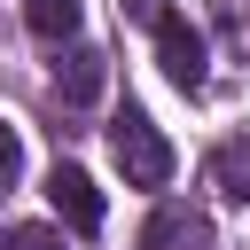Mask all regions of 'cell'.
<instances>
[{
    "label": "cell",
    "mask_w": 250,
    "mask_h": 250,
    "mask_svg": "<svg viewBox=\"0 0 250 250\" xmlns=\"http://www.w3.org/2000/svg\"><path fill=\"white\" fill-rule=\"evenodd\" d=\"M211 23H219L242 55H250V0H211Z\"/></svg>",
    "instance_id": "8"
},
{
    "label": "cell",
    "mask_w": 250,
    "mask_h": 250,
    "mask_svg": "<svg viewBox=\"0 0 250 250\" xmlns=\"http://www.w3.org/2000/svg\"><path fill=\"white\" fill-rule=\"evenodd\" d=\"M109 156H117V172H125L133 188H164V180H172V141H164L141 109H117V117H109Z\"/></svg>",
    "instance_id": "1"
},
{
    "label": "cell",
    "mask_w": 250,
    "mask_h": 250,
    "mask_svg": "<svg viewBox=\"0 0 250 250\" xmlns=\"http://www.w3.org/2000/svg\"><path fill=\"white\" fill-rule=\"evenodd\" d=\"M23 180V141H16V125H0V188H16Z\"/></svg>",
    "instance_id": "9"
},
{
    "label": "cell",
    "mask_w": 250,
    "mask_h": 250,
    "mask_svg": "<svg viewBox=\"0 0 250 250\" xmlns=\"http://www.w3.org/2000/svg\"><path fill=\"white\" fill-rule=\"evenodd\" d=\"M141 250H211V219L188 203H156L141 227Z\"/></svg>",
    "instance_id": "4"
},
{
    "label": "cell",
    "mask_w": 250,
    "mask_h": 250,
    "mask_svg": "<svg viewBox=\"0 0 250 250\" xmlns=\"http://www.w3.org/2000/svg\"><path fill=\"white\" fill-rule=\"evenodd\" d=\"M47 203H55L78 234L102 227V188H94V172H78V164H55V172H47Z\"/></svg>",
    "instance_id": "3"
},
{
    "label": "cell",
    "mask_w": 250,
    "mask_h": 250,
    "mask_svg": "<svg viewBox=\"0 0 250 250\" xmlns=\"http://www.w3.org/2000/svg\"><path fill=\"white\" fill-rule=\"evenodd\" d=\"M8 250H62V234H55V227H16Z\"/></svg>",
    "instance_id": "10"
},
{
    "label": "cell",
    "mask_w": 250,
    "mask_h": 250,
    "mask_svg": "<svg viewBox=\"0 0 250 250\" xmlns=\"http://www.w3.org/2000/svg\"><path fill=\"white\" fill-rule=\"evenodd\" d=\"M211 188H227L234 203H250V141H219L211 148Z\"/></svg>",
    "instance_id": "7"
},
{
    "label": "cell",
    "mask_w": 250,
    "mask_h": 250,
    "mask_svg": "<svg viewBox=\"0 0 250 250\" xmlns=\"http://www.w3.org/2000/svg\"><path fill=\"white\" fill-rule=\"evenodd\" d=\"M125 16H148V23H156V16H164V0H125Z\"/></svg>",
    "instance_id": "11"
},
{
    "label": "cell",
    "mask_w": 250,
    "mask_h": 250,
    "mask_svg": "<svg viewBox=\"0 0 250 250\" xmlns=\"http://www.w3.org/2000/svg\"><path fill=\"white\" fill-rule=\"evenodd\" d=\"M78 0H23V23H31V39H47V47H62V39H78Z\"/></svg>",
    "instance_id": "6"
},
{
    "label": "cell",
    "mask_w": 250,
    "mask_h": 250,
    "mask_svg": "<svg viewBox=\"0 0 250 250\" xmlns=\"http://www.w3.org/2000/svg\"><path fill=\"white\" fill-rule=\"evenodd\" d=\"M102 78H109V55H102V47H70V55L55 62V94H62L70 109H86V102L102 94Z\"/></svg>",
    "instance_id": "5"
},
{
    "label": "cell",
    "mask_w": 250,
    "mask_h": 250,
    "mask_svg": "<svg viewBox=\"0 0 250 250\" xmlns=\"http://www.w3.org/2000/svg\"><path fill=\"white\" fill-rule=\"evenodd\" d=\"M156 62H164V78H172L180 94H203V78H211L203 31H195L188 16H156Z\"/></svg>",
    "instance_id": "2"
}]
</instances>
